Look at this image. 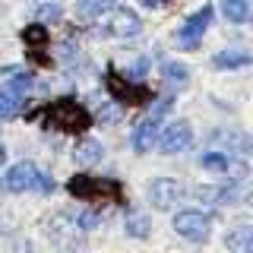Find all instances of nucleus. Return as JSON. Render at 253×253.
I'll use <instances>...</instances> for the list:
<instances>
[{
    "instance_id": "nucleus-1",
    "label": "nucleus",
    "mask_w": 253,
    "mask_h": 253,
    "mask_svg": "<svg viewBox=\"0 0 253 253\" xmlns=\"http://www.w3.org/2000/svg\"><path fill=\"white\" fill-rule=\"evenodd\" d=\"M35 85V79L26 67H3L0 70V121H13Z\"/></svg>"
},
{
    "instance_id": "nucleus-2",
    "label": "nucleus",
    "mask_w": 253,
    "mask_h": 253,
    "mask_svg": "<svg viewBox=\"0 0 253 253\" xmlns=\"http://www.w3.org/2000/svg\"><path fill=\"white\" fill-rule=\"evenodd\" d=\"M0 187H3L6 193H29V190L32 193H51L54 180H51V174H44L35 162H16L13 168L3 171Z\"/></svg>"
},
{
    "instance_id": "nucleus-3",
    "label": "nucleus",
    "mask_w": 253,
    "mask_h": 253,
    "mask_svg": "<svg viewBox=\"0 0 253 253\" xmlns=\"http://www.w3.org/2000/svg\"><path fill=\"white\" fill-rule=\"evenodd\" d=\"M89 124H92V114L73 98H57L51 108H47V126H54V130L83 133Z\"/></svg>"
},
{
    "instance_id": "nucleus-4",
    "label": "nucleus",
    "mask_w": 253,
    "mask_h": 253,
    "mask_svg": "<svg viewBox=\"0 0 253 253\" xmlns=\"http://www.w3.org/2000/svg\"><path fill=\"white\" fill-rule=\"evenodd\" d=\"M67 190L76 196V200L85 203H105V200H121V184L111 177H92V174H76L67 184Z\"/></svg>"
},
{
    "instance_id": "nucleus-5",
    "label": "nucleus",
    "mask_w": 253,
    "mask_h": 253,
    "mask_svg": "<svg viewBox=\"0 0 253 253\" xmlns=\"http://www.w3.org/2000/svg\"><path fill=\"white\" fill-rule=\"evenodd\" d=\"M168 111H171V98L165 95V98H158L155 108L136 124V130H133V136H130V142H133V149H136V152H149V149H152L155 133H158V126H162V117L168 114Z\"/></svg>"
},
{
    "instance_id": "nucleus-6",
    "label": "nucleus",
    "mask_w": 253,
    "mask_h": 253,
    "mask_svg": "<svg viewBox=\"0 0 253 253\" xmlns=\"http://www.w3.org/2000/svg\"><path fill=\"white\" fill-rule=\"evenodd\" d=\"M155 139H158V149L165 155H174V152H184L190 142H193V130H190L187 121H171L155 133Z\"/></svg>"
},
{
    "instance_id": "nucleus-7",
    "label": "nucleus",
    "mask_w": 253,
    "mask_h": 253,
    "mask_svg": "<svg viewBox=\"0 0 253 253\" xmlns=\"http://www.w3.org/2000/svg\"><path fill=\"white\" fill-rule=\"evenodd\" d=\"M209 228H212V218L206 212H196V209H184L174 215V231L187 241H206L209 237Z\"/></svg>"
},
{
    "instance_id": "nucleus-8",
    "label": "nucleus",
    "mask_w": 253,
    "mask_h": 253,
    "mask_svg": "<svg viewBox=\"0 0 253 253\" xmlns=\"http://www.w3.org/2000/svg\"><path fill=\"white\" fill-rule=\"evenodd\" d=\"M184 193H187V190L180 187L177 180H171V177H155L152 184H149V200H152V206L158 212L174 209V206L184 200Z\"/></svg>"
},
{
    "instance_id": "nucleus-9",
    "label": "nucleus",
    "mask_w": 253,
    "mask_h": 253,
    "mask_svg": "<svg viewBox=\"0 0 253 253\" xmlns=\"http://www.w3.org/2000/svg\"><path fill=\"white\" fill-rule=\"evenodd\" d=\"M209 26H212V6L206 3L203 10H196L193 16H187V22L177 29V42L193 51V47L203 42V35H206V29H209Z\"/></svg>"
},
{
    "instance_id": "nucleus-10",
    "label": "nucleus",
    "mask_w": 253,
    "mask_h": 253,
    "mask_svg": "<svg viewBox=\"0 0 253 253\" xmlns=\"http://www.w3.org/2000/svg\"><path fill=\"white\" fill-rule=\"evenodd\" d=\"M142 32V19L133 10H126V6H121V10H111V22L105 29V35H114V38H136Z\"/></svg>"
},
{
    "instance_id": "nucleus-11",
    "label": "nucleus",
    "mask_w": 253,
    "mask_h": 253,
    "mask_svg": "<svg viewBox=\"0 0 253 253\" xmlns=\"http://www.w3.org/2000/svg\"><path fill=\"white\" fill-rule=\"evenodd\" d=\"M114 0H76V19L83 22H98L101 16H108L114 10Z\"/></svg>"
},
{
    "instance_id": "nucleus-12",
    "label": "nucleus",
    "mask_w": 253,
    "mask_h": 253,
    "mask_svg": "<svg viewBox=\"0 0 253 253\" xmlns=\"http://www.w3.org/2000/svg\"><path fill=\"white\" fill-rule=\"evenodd\" d=\"M73 158H76V165H83V168H92V165H98L101 158H105V146H101L98 139H83V142H76Z\"/></svg>"
},
{
    "instance_id": "nucleus-13",
    "label": "nucleus",
    "mask_w": 253,
    "mask_h": 253,
    "mask_svg": "<svg viewBox=\"0 0 253 253\" xmlns=\"http://www.w3.org/2000/svg\"><path fill=\"white\" fill-rule=\"evenodd\" d=\"M162 76H165V83H168V89H187V85H190V67H187V63L168 60L162 67Z\"/></svg>"
},
{
    "instance_id": "nucleus-14",
    "label": "nucleus",
    "mask_w": 253,
    "mask_h": 253,
    "mask_svg": "<svg viewBox=\"0 0 253 253\" xmlns=\"http://www.w3.org/2000/svg\"><path fill=\"white\" fill-rule=\"evenodd\" d=\"M215 63L218 70H234V67H247L250 63V51H244V47H225V51L215 54Z\"/></svg>"
},
{
    "instance_id": "nucleus-15",
    "label": "nucleus",
    "mask_w": 253,
    "mask_h": 253,
    "mask_svg": "<svg viewBox=\"0 0 253 253\" xmlns=\"http://www.w3.org/2000/svg\"><path fill=\"white\" fill-rule=\"evenodd\" d=\"M225 244H228V250H234V253H253V228L250 225L234 228V231L225 237Z\"/></svg>"
},
{
    "instance_id": "nucleus-16",
    "label": "nucleus",
    "mask_w": 253,
    "mask_h": 253,
    "mask_svg": "<svg viewBox=\"0 0 253 253\" xmlns=\"http://www.w3.org/2000/svg\"><path fill=\"white\" fill-rule=\"evenodd\" d=\"M221 13L228 22H247L250 19V0H221Z\"/></svg>"
},
{
    "instance_id": "nucleus-17",
    "label": "nucleus",
    "mask_w": 253,
    "mask_h": 253,
    "mask_svg": "<svg viewBox=\"0 0 253 253\" xmlns=\"http://www.w3.org/2000/svg\"><path fill=\"white\" fill-rule=\"evenodd\" d=\"M126 234H133V237H146L149 234V221L146 215H139V212H126Z\"/></svg>"
},
{
    "instance_id": "nucleus-18",
    "label": "nucleus",
    "mask_w": 253,
    "mask_h": 253,
    "mask_svg": "<svg viewBox=\"0 0 253 253\" xmlns=\"http://www.w3.org/2000/svg\"><path fill=\"white\" fill-rule=\"evenodd\" d=\"M98 117L105 124H111V121H117V117H121V101H114V98H98Z\"/></svg>"
},
{
    "instance_id": "nucleus-19",
    "label": "nucleus",
    "mask_w": 253,
    "mask_h": 253,
    "mask_svg": "<svg viewBox=\"0 0 253 253\" xmlns=\"http://www.w3.org/2000/svg\"><path fill=\"white\" fill-rule=\"evenodd\" d=\"M22 38H26L29 44H44V42H47V29H44V22L26 26V32H22Z\"/></svg>"
},
{
    "instance_id": "nucleus-20",
    "label": "nucleus",
    "mask_w": 253,
    "mask_h": 253,
    "mask_svg": "<svg viewBox=\"0 0 253 253\" xmlns=\"http://www.w3.org/2000/svg\"><path fill=\"white\" fill-rule=\"evenodd\" d=\"M60 16H63L60 3H38V19L42 22H57Z\"/></svg>"
},
{
    "instance_id": "nucleus-21",
    "label": "nucleus",
    "mask_w": 253,
    "mask_h": 253,
    "mask_svg": "<svg viewBox=\"0 0 253 253\" xmlns=\"http://www.w3.org/2000/svg\"><path fill=\"white\" fill-rule=\"evenodd\" d=\"M168 0H142V6H165Z\"/></svg>"
},
{
    "instance_id": "nucleus-22",
    "label": "nucleus",
    "mask_w": 253,
    "mask_h": 253,
    "mask_svg": "<svg viewBox=\"0 0 253 253\" xmlns=\"http://www.w3.org/2000/svg\"><path fill=\"white\" fill-rule=\"evenodd\" d=\"M6 162V149H3V142H0V165Z\"/></svg>"
}]
</instances>
